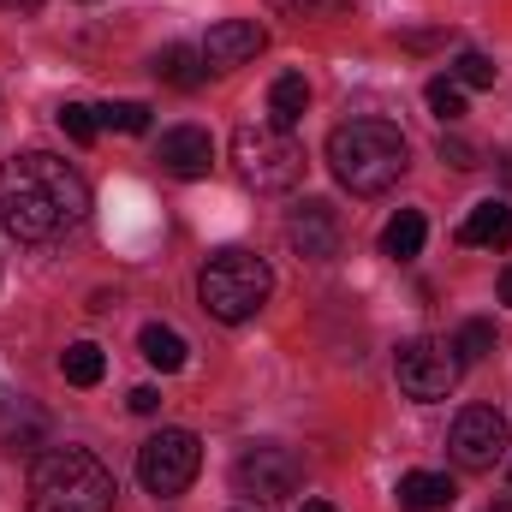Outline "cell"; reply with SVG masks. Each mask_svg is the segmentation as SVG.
I'll return each mask as SVG.
<instances>
[{
	"label": "cell",
	"mask_w": 512,
	"mask_h": 512,
	"mask_svg": "<svg viewBox=\"0 0 512 512\" xmlns=\"http://www.w3.org/2000/svg\"><path fill=\"white\" fill-rule=\"evenodd\" d=\"M90 215V185L72 161L48 149H24L0 161V227L18 245H54Z\"/></svg>",
	"instance_id": "cell-1"
},
{
	"label": "cell",
	"mask_w": 512,
	"mask_h": 512,
	"mask_svg": "<svg viewBox=\"0 0 512 512\" xmlns=\"http://www.w3.org/2000/svg\"><path fill=\"white\" fill-rule=\"evenodd\" d=\"M328 167L352 197H382L411 167L405 131L387 126V120H346V126L328 131Z\"/></svg>",
	"instance_id": "cell-2"
},
{
	"label": "cell",
	"mask_w": 512,
	"mask_h": 512,
	"mask_svg": "<svg viewBox=\"0 0 512 512\" xmlns=\"http://www.w3.org/2000/svg\"><path fill=\"white\" fill-rule=\"evenodd\" d=\"M114 471L90 447H48L30 471V512H108Z\"/></svg>",
	"instance_id": "cell-3"
},
{
	"label": "cell",
	"mask_w": 512,
	"mask_h": 512,
	"mask_svg": "<svg viewBox=\"0 0 512 512\" xmlns=\"http://www.w3.org/2000/svg\"><path fill=\"white\" fill-rule=\"evenodd\" d=\"M268 292H274V274H268V262L256 251H239V245H227V251H215L203 262V274H197V298H203V310L215 316V322H251L256 310L268 304Z\"/></svg>",
	"instance_id": "cell-4"
},
{
	"label": "cell",
	"mask_w": 512,
	"mask_h": 512,
	"mask_svg": "<svg viewBox=\"0 0 512 512\" xmlns=\"http://www.w3.org/2000/svg\"><path fill=\"white\" fill-rule=\"evenodd\" d=\"M233 161H239V179L251 191H268V197L292 191L304 179V167H310L304 143L280 126H239L233 131Z\"/></svg>",
	"instance_id": "cell-5"
},
{
	"label": "cell",
	"mask_w": 512,
	"mask_h": 512,
	"mask_svg": "<svg viewBox=\"0 0 512 512\" xmlns=\"http://www.w3.org/2000/svg\"><path fill=\"white\" fill-rule=\"evenodd\" d=\"M203 471V441L191 429H161L137 447V483L149 495H185Z\"/></svg>",
	"instance_id": "cell-6"
},
{
	"label": "cell",
	"mask_w": 512,
	"mask_h": 512,
	"mask_svg": "<svg viewBox=\"0 0 512 512\" xmlns=\"http://www.w3.org/2000/svg\"><path fill=\"white\" fill-rule=\"evenodd\" d=\"M298 483H304V459H298L292 447H280V441H256V447H245V453L233 459V489H239L245 501L274 507V501L298 495Z\"/></svg>",
	"instance_id": "cell-7"
},
{
	"label": "cell",
	"mask_w": 512,
	"mask_h": 512,
	"mask_svg": "<svg viewBox=\"0 0 512 512\" xmlns=\"http://www.w3.org/2000/svg\"><path fill=\"white\" fill-rule=\"evenodd\" d=\"M447 447H453V459H459L465 471H495V465L507 459V417H501L495 405H465V411L453 417Z\"/></svg>",
	"instance_id": "cell-8"
},
{
	"label": "cell",
	"mask_w": 512,
	"mask_h": 512,
	"mask_svg": "<svg viewBox=\"0 0 512 512\" xmlns=\"http://www.w3.org/2000/svg\"><path fill=\"white\" fill-rule=\"evenodd\" d=\"M399 387L411 393V399H447L453 382H459V358H453V346H441V340H411V346H399Z\"/></svg>",
	"instance_id": "cell-9"
},
{
	"label": "cell",
	"mask_w": 512,
	"mask_h": 512,
	"mask_svg": "<svg viewBox=\"0 0 512 512\" xmlns=\"http://www.w3.org/2000/svg\"><path fill=\"white\" fill-rule=\"evenodd\" d=\"M286 239H292V251L304 262H334L340 256V215H334V203H322V197L298 203L292 221H286Z\"/></svg>",
	"instance_id": "cell-10"
},
{
	"label": "cell",
	"mask_w": 512,
	"mask_h": 512,
	"mask_svg": "<svg viewBox=\"0 0 512 512\" xmlns=\"http://www.w3.org/2000/svg\"><path fill=\"white\" fill-rule=\"evenodd\" d=\"M155 161H161L173 179H203V173L215 167V137L203 126H173V131H161Z\"/></svg>",
	"instance_id": "cell-11"
},
{
	"label": "cell",
	"mask_w": 512,
	"mask_h": 512,
	"mask_svg": "<svg viewBox=\"0 0 512 512\" xmlns=\"http://www.w3.org/2000/svg\"><path fill=\"white\" fill-rule=\"evenodd\" d=\"M268 48V30L256 24V18H227V24H215L209 36H203V60H209V72H227V66H245Z\"/></svg>",
	"instance_id": "cell-12"
},
{
	"label": "cell",
	"mask_w": 512,
	"mask_h": 512,
	"mask_svg": "<svg viewBox=\"0 0 512 512\" xmlns=\"http://www.w3.org/2000/svg\"><path fill=\"white\" fill-rule=\"evenodd\" d=\"M459 245H483V251L512 245V203H501V197L477 203V209L465 215V227H459Z\"/></svg>",
	"instance_id": "cell-13"
},
{
	"label": "cell",
	"mask_w": 512,
	"mask_h": 512,
	"mask_svg": "<svg viewBox=\"0 0 512 512\" xmlns=\"http://www.w3.org/2000/svg\"><path fill=\"white\" fill-rule=\"evenodd\" d=\"M453 477L447 471H405L399 477V507L405 512H447L453 507Z\"/></svg>",
	"instance_id": "cell-14"
},
{
	"label": "cell",
	"mask_w": 512,
	"mask_h": 512,
	"mask_svg": "<svg viewBox=\"0 0 512 512\" xmlns=\"http://www.w3.org/2000/svg\"><path fill=\"white\" fill-rule=\"evenodd\" d=\"M304 108H310V84H304V72H280L274 84H268V126L292 131L304 120Z\"/></svg>",
	"instance_id": "cell-15"
},
{
	"label": "cell",
	"mask_w": 512,
	"mask_h": 512,
	"mask_svg": "<svg viewBox=\"0 0 512 512\" xmlns=\"http://www.w3.org/2000/svg\"><path fill=\"white\" fill-rule=\"evenodd\" d=\"M155 78H161V84H173V90H197V84L209 78V60H203V48L173 42V48H161V54H155Z\"/></svg>",
	"instance_id": "cell-16"
},
{
	"label": "cell",
	"mask_w": 512,
	"mask_h": 512,
	"mask_svg": "<svg viewBox=\"0 0 512 512\" xmlns=\"http://www.w3.org/2000/svg\"><path fill=\"white\" fill-rule=\"evenodd\" d=\"M137 346H143V358H149L161 376L185 370V352H191V346H185V334H179V328H167V322H149V328L137 334Z\"/></svg>",
	"instance_id": "cell-17"
},
{
	"label": "cell",
	"mask_w": 512,
	"mask_h": 512,
	"mask_svg": "<svg viewBox=\"0 0 512 512\" xmlns=\"http://www.w3.org/2000/svg\"><path fill=\"white\" fill-rule=\"evenodd\" d=\"M423 239H429V221H423L417 209H399L382 227V251L393 256V262H411V256L423 251Z\"/></svg>",
	"instance_id": "cell-18"
},
{
	"label": "cell",
	"mask_w": 512,
	"mask_h": 512,
	"mask_svg": "<svg viewBox=\"0 0 512 512\" xmlns=\"http://www.w3.org/2000/svg\"><path fill=\"white\" fill-rule=\"evenodd\" d=\"M60 376L72 387H96L108 376V358H102V346H90V340H78V346H66L60 352Z\"/></svg>",
	"instance_id": "cell-19"
},
{
	"label": "cell",
	"mask_w": 512,
	"mask_h": 512,
	"mask_svg": "<svg viewBox=\"0 0 512 512\" xmlns=\"http://www.w3.org/2000/svg\"><path fill=\"white\" fill-rule=\"evenodd\" d=\"M495 352V322H483V316H471L459 334H453V358L459 364H483Z\"/></svg>",
	"instance_id": "cell-20"
},
{
	"label": "cell",
	"mask_w": 512,
	"mask_h": 512,
	"mask_svg": "<svg viewBox=\"0 0 512 512\" xmlns=\"http://www.w3.org/2000/svg\"><path fill=\"white\" fill-rule=\"evenodd\" d=\"M459 90H495V60L489 54H477V48H465L459 60H453V72H447Z\"/></svg>",
	"instance_id": "cell-21"
},
{
	"label": "cell",
	"mask_w": 512,
	"mask_h": 512,
	"mask_svg": "<svg viewBox=\"0 0 512 512\" xmlns=\"http://www.w3.org/2000/svg\"><path fill=\"white\" fill-rule=\"evenodd\" d=\"M96 126L108 131H149V102H108V108H96Z\"/></svg>",
	"instance_id": "cell-22"
},
{
	"label": "cell",
	"mask_w": 512,
	"mask_h": 512,
	"mask_svg": "<svg viewBox=\"0 0 512 512\" xmlns=\"http://www.w3.org/2000/svg\"><path fill=\"white\" fill-rule=\"evenodd\" d=\"M423 96H429L435 120H447V126H453V120H465V90H459L453 78H429V90H423Z\"/></svg>",
	"instance_id": "cell-23"
},
{
	"label": "cell",
	"mask_w": 512,
	"mask_h": 512,
	"mask_svg": "<svg viewBox=\"0 0 512 512\" xmlns=\"http://www.w3.org/2000/svg\"><path fill=\"white\" fill-rule=\"evenodd\" d=\"M60 131H66L72 143H96V108L66 102V108H60Z\"/></svg>",
	"instance_id": "cell-24"
},
{
	"label": "cell",
	"mask_w": 512,
	"mask_h": 512,
	"mask_svg": "<svg viewBox=\"0 0 512 512\" xmlns=\"http://www.w3.org/2000/svg\"><path fill=\"white\" fill-rule=\"evenodd\" d=\"M441 161H453V167H477V149L459 143V137H441Z\"/></svg>",
	"instance_id": "cell-25"
},
{
	"label": "cell",
	"mask_w": 512,
	"mask_h": 512,
	"mask_svg": "<svg viewBox=\"0 0 512 512\" xmlns=\"http://www.w3.org/2000/svg\"><path fill=\"white\" fill-rule=\"evenodd\" d=\"M126 405L137 411V417H155V411H161V393H155V387H131Z\"/></svg>",
	"instance_id": "cell-26"
},
{
	"label": "cell",
	"mask_w": 512,
	"mask_h": 512,
	"mask_svg": "<svg viewBox=\"0 0 512 512\" xmlns=\"http://www.w3.org/2000/svg\"><path fill=\"white\" fill-rule=\"evenodd\" d=\"M268 6H280V12H316L322 0H268Z\"/></svg>",
	"instance_id": "cell-27"
},
{
	"label": "cell",
	"mask_w": 512,
	"mask_h": 512,
	"mask_svg": "<svg viewBox=\"0 0 512 512\" xmlns=\"http://www.w3.org/2000/svg\"><path fill=\"white\" fill-rule=\"evenodd\" d=\"M42 0H0V12H36Z\"/></svg>",
	"instance_id": "cell-28"
},
{
	"label": "cell",
	"mask_w": 512,
	"mask_h": 512,
	"mask_svg": "<svg viewBox=\"0 0 512 512\" xmlns=\"http://www.w3.org/2000/svg\"><path fill=\"white\" fill-rule=\"evenodd\" d=\"M501 304H512V262L501 268Z\"/></svg>",
	"instance_id": "cell-29"
},
{
	"label": "cell",
	"mask_w": 512,
	"mask_h": 512,
	"mask_svg": "<svg viewBox=\"0 0 512 512\" xmlns=\"http://www.w3.org/2000/svg\"><path fill=\"white\" fill-rule=\"evenodd\" d=\"M298 512H340V507H334V501H304Z\"/></svg>",
	"instance_id": "cell-30"
},
{
	"label": "cell",
	"mask_w": 512,
	"mask_h": 512,
	"mask_svg": "<svg viewBox=\"0 0 512 512\" xmlns=\"http://www.w3.org/2000/svg\"><path fill=\"white\" fill-rule=\"evenodd\" d=\"M489 512H512V501H501V507H489Z\"/></svg>",
	"instance_id": "cell-31"
}]
</instances>
